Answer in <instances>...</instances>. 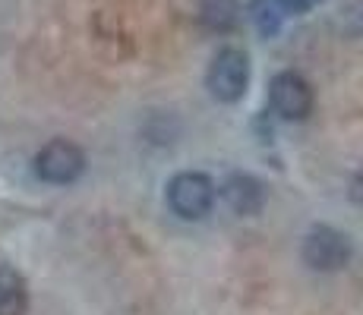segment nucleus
Masks as SVG:
<instances>
[{"label":"nucleus","mask_w":363,"mask_h":315,"mask_svg":"<svg viewBox=\"0 0 363 315\" xmlns=\"http://www.w3.org/2000/svg\"><path fill=\"white\" fill-rule=\"evenodd\" d=\"M199 19L206 29L228 32V29H234L237 19H240V4H237V0H202Z\"/></svg>","instance_id":"8"},{"label":"nucleus","mask_w":363,"mask_h":315,"mask_svg":"<svg viewBox=\"0 0 363 315\" xmlns=\"http://www.w3.org/2000/svg\"><path fill=\"white\" fill-rule=\"evenodd\" d=\"M26 309H29L26 281L13 268L0 265V315H26Z\"/></svg>","instance_id":"7"},{"label":"nucleus","mask_w":363,"mask_h":315,"mask_svg":"<svg viewBox=\"0 0 363 315\" xmlns=\"http://www.w3.org/2000/svg\"><path fill=\"white\" fill-rule=\"evenodd\" d=\"M225 202L234 214H243V218L259 214L262 202H265L262 183L256 177H250V173H234V177H228V183H225Z\"/></svg>","instance_id":"6"},{"label":"nucleus","mask_w":363,"mask_h":315,"mask_svg":"<svg viewBox=\"0 0 363 315\" xmlns=\"http://www.w3.org/2000/svg\"><path fill=\"white\" fill-rule=\"evenodd\" d=\"M167 202H171L174 214L186 221H199L208 214L215 202V183L206 177V173H177V177L167 183Z\"/></svg>","instance_id":"1"},{"label":"nucleus","mask_w":363,"mask_h":315,"mask_svg":"<svg viewBox=\"0 0 363 315\" xmlns=\"http://www.w3.org/2000/svg\"><path fill=\"white\" fill-rule=\"evenodd\" d=\"M256 23H259V32L262 35H272L278 32V10L269 4V0H256Z\"/></svg>","instance_id":"9"},{"label":"nucleus","mask_w":363,"mask_h":315,"mask_svg":"<svg viewBox=\"0 0 363 315\" xmlns=\"http://www.w3.org/2000/svg\"><path fill=\"white\" fill-rule=\"evenodd\" d=\"M269 98L275 114L284 120H303L313 110V88L297 73H278L269 86Z\"/></svg>","instance_id":"4"},{"label":"nucleus","mask_w":363,"mask_h":315,"mask_svg":"<svg viewBox=\"0 0 363 315\" xmlns=\"http://www.w3.org/2000/svg\"><path fill=\"white\" fill-rule=\"evenodd\" d=\"M82 171H86V155H82L79 145L67 142V139H54L35 155V173L45 183L67 186L73 180H79Z\"/></svg>","instance_id":"2"},{"label":"nucleus","mask_w":363,"mask_h":315,"mask_svg":"<svg viewBox=\"0 0 363 315\" xmlns=\"http://www.w3.org/2000/svg\"><path fill=\"white\" fill-rule=\"evenodd\" d=\"M303 258L310 268L316 271H338L341 265L351 258V246L347 240L332 227H316L303 240Z\"/></svg>","instance_id":"5"},{"label":"nucleus","mask_w":363,"mask_h":315,"mask_svg":"<svg viewBox=\"0 0 363 315\" xmlns=\"http://www.w3.org/2000/svg\"><path fill=\"white\" fill-rule=\"evenodd\" d=\"M250 82V60L237 47H225L215 54L212 67H208V88L218 101H237L247 92Z\"/></svg>","instance_id":"3"},{"label":"nucleus","mask_w":363,"mask_h":315,"mask_svg":"<svg viewBox=\"0 0 363 315\" xmlns=\"http://www.w3.org/2000/svg\"><path fill=\"white\" fill-rule=\"evenodd\" d=\"M278 4H281L284 10H291V13H303L306 6L313 4V0H278Z\"/></svg>","instance_id":"10"},{"label":"nucleus","mask_w":363,"mask_h":315,"mask_svg":"<svg viewBox=\"0 0 363 315\" xmlns=\"http://www.w3.org/2000/svg\"><path fill=\"white\" fill-rule=\"evenodd\" d=\"M351 195L357 202H363V171L357 173V177H354V183H351Z\"/></svg>","instance_id":"11"}]
</instances>
